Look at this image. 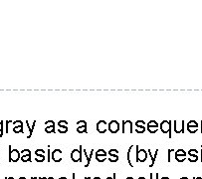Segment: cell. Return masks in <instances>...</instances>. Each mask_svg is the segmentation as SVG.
Wrapping results in <instances>:
<instances>
[{"instance_id": "cell-1", "label": "cell", "mask_w": 202, "mask_h": 179, "mask_svg": "<svg viewBox=\"0 0 202 179\" xmlns=\"http://www.w3.org/2000/svg\"><path fill=\"white\" fill-rule=\"evenodd\" d=\"M139 150V145H132L128 151V161L130 166H134V162H136V152Z\"/></svg>"}, {"instance_id": "cell-2", "label": "cell", "mask_w": 202, "mask_h": 179, "mask_svg": "<svg viewBox=\"0 0 202 179\" xmlns=\"http://www.w3.org/2000/svg\"><path fill=\"white\" fill-rule=\"evenodd\" d=\"M159 128L163 133H168L169 137H172L171 134V122L170 121H163L159 124Z\"/></svg>"}, {"instance_id": "cell-3", "label": "cell", "mask_w": 202, "mask_h": 179, "mask_svg": "<svg viewBox=\"0 0 202 179\" xmlns=\"http://www.w3.org/2000/svg\"><path fill=\"white\" fill-rule=\"evenodd\" d=\"M20 159V152L17 149H11V145H9V161L17 162Z\"/></svg>"}, {"instance_id": "cell-4", "label": "cell", "mask_w": 202, "mask_h": 179, "mask_svg": "<svg viewBox=\"0 0 202 179\" xmlns=\"http://www.w3.org/2000/svg\"><path fill=\"white\" fill-rule=\"evenodd\" d=\"M82 145L80 146V149H74L71 153V158L74 162H78V161H82Z\"/></svg>"}, {"instance_id": "cell-5", "label": "cell", "mask_w": 202, "mask_h": 179, "mask_svg": "<svg viewBox=\"0 0 202 179\" xmlns=\"http://www.w3.org/2000/svg\"><path fill=\"white\" fill-rule=\"evenodd\" d=\"M134 126L130 121H124L123 122V133H133Z\"/></svg>"}, {"instance_id": "cell-6", "label": "cell", "mask_w": 202, "mask_h": 179, "mask_svg": "<svg viewBox=\"0 0 202 179\" xmlns=\"http://www.w3.org/2000/svg\"><path fill=\"white\" fill-rule=\"evenodd\" d=\"M173 128L176 133H183L184 132V121H174Z\"/></svg>"}, {"instance_id": "cell-7", "label": "cell", "mask_w": 202, "mask_h": 179, "mask_svg": "<svg viewBox=\"0 0 202 179\" xmlns=\"http://www.w3.org/2000/svg\"><path fill=\"white\" fill-rule=\"evenodd\" d=\"M108 129L111 133H117L119 131V123L117 121H112L108 124Z\"/></svg>"}, {"instance_id": "cell-8", "label": "cell", "mask_w": 202, "mask_h": 179, "mask_svg": "<svg viewBox=\"0 0 202 179\" xmlns=\"http://www.w3.org/2000/svg\"><path fill=\"white\" fill-rule=\"evenodd\" d=\"M146 127H147V131L150 133H155L158 129H159V124H158L155 121L149 122V123L146 124Z\"/></svg>"}, {"instance_id": "cell-9", "label": "cell", "mask_w": 202, "mask_h": 179, "mask_svg": "<svg viewBox=\"0 0 202 179\" xmlns=\"http://www.w3.org/2000/svg\"><path fill=\"white\" fill-rule=\"evenodd\" d=\"M96 128L100 133H105L108 131V123L105 121H100V122H98Z\"/></svg>"}, {"instance_id": "cell-10", "label": "cell", "mask_w": 202, "mask_h": 179, "mask_svg": "<svg viewBox=\"0 0 202 179\" xmlns=\"http://www.w3.org/2000/svg\"><path fill=\"white\" fill-rule=\"evenodd\" d=\"M147 158V152L144 149H139L136 152V161L139 162H144Z\"/></svg>"}, {"instance_id": "cell-11", "label": "cell", "mask_w": 202, "mask_h": 179, "mask_svg": "<svg viewBox=\"0 0 202 179\" xmlns=\"http://www.w3.org/2000/svg\"><path fill=\"white\" fill-rule=\"evenodd\" d=\"M198 128H199V126L195 121H190L187 123V129H188V132L190 133H195L196 132L198 131Z\"/></svg>"}, {"instance_id": "cell-12", "label": "cell", "mask_w": 202, "mask_h": 179, "mask_svg": "<svg viewBox=\"0 0 202 179\" xmlns=\"http://www.w3.org/2000/svg\"><path fill=\"white\" fill-rule=\"evenodd\" d=\"M145 126L144 121H138L135 122V132L138 133H144L145 132Z\"/></svg>"}, {"instance_id": "cell-13", "label": "cell", "mask_w": 202, "mask_h": 179, "mask_svg": "<svg viewBox=\"0 0 202 179\" xmlns=\"http://www.w3.org/2000/svg\"><path fill=\"white\" fill-rule=\"evenodd\" d=\"M21 154H22V156H20V158L23 162H27V161L31 160V151L29 149H23L21 151Z\"/></svg>"}, {"instance_id": "cell-14", "label": "cell", "mask_w": 202, "mask_h": 179, "mask_svg": "<svg viewBox=\"0 0 202 179\" xmlns=\"http://www.w3.org/2000/svg\"><path fill=\"white\" fill-rule=\"evenodd\" d=\"M62 150L60 149H55L52 153V158L55 162H60L62 160Z\"/></svg>"}, {"instance_id": "cell-15", "label": "cell", "mask_w": 202, "mask_h": 179, "mask_svg": "<svg viewBox=\"0 0 202 179\" xmlns=\"http://www.w3.org/2000/svg\"><path fill=\"white\" fill-rule=\"evenodd\" d=\"M45 132L47 133H54L55 132V124H53V126H47L45 128Z\"/></svg>"}, {"instance_id": "cell-16", "label": "cell", "mask_w": 202, "mask_h": 179, "mask_svg": "<svg viewBox=\"0 0 202 179\" xmlns=\"http://www.w3.org/2000/svg\"><path fill=\"white\" fill-rule=\"evenodd\" d=\"M13 132H14L15 133H22V132H23V126L14 127H13Z\"/></svg>"}, {"instance_id": "cell-17", "label": "cell", "mask_w": 202, "mask_h": 179, "mask_svg": "<svg viewBox=\"0 0 202 179\" xmlns=\"http://www.w3.org/2000/svg\"><path fill=\"white\" fill-rule=\"evenodd\" d=\"M77 132L79 133H86L87 132V126H81L77 127Z\"/></svg>"}, {"instance_id": "cell-18", "label": "cell", "mask_w": 202, "mask_h": 179, "mask_svg": "<svg viewBox=\"0 0 202 179\" xmlns=\"http://www.w3.org/2000/svg\"><path fill=\"white\" fill-rule=\"evenodd\" d=\"M26 126H27V127H28V129H29V134L27 135V138H30V137H32V133H33L34 129L29 126V122H28V121H26Z\"/></svg>"}, {"instance_id": "cell-19", "label": "cell", "mask_w": 202, "mask_h": 179, "mask_svg": "<svg viewBox=\"0 0 202 179\" xmlns=\"http://www.w3.org/2000/svg\"><path fill=\"white\" fill-rule=\"evenodd\" d=\"M109 154H110V156H119V150L118 149H110Z\"/></svg>"}, {"instance_id": "cell-20", "label": "cell", "mask_w": 202, "mask_h": 179, "mask_svg": "<svg viewBox=\"0 0 202 179\" xmlns=\"http://www.w3.org/2000/svg\"><path fill=\"white\" fill-rule=\"evenodd\" d=\"M96 159L99 162H103L107 159V156L106 155H96Z\"/></svg>"}, {"instance_id": "cell-21", "label": "cell", "mask_w": 202, "mask_h": 179, "mask_svg": "<svg viewBox=\"0 0 202 179\" xmlns=\"http://www.w3.org/2000/svg\"><path fill=\"white\" fill-rule=\"evenodd\" d=\"M67 126H68V122H66V121H60L58 122L59 127H67Z\"/></svg>"}, {"instance_id": "cell-22", "label": "cell", "mask_w": 202, "mask_h": 179, "mask_svg": "<svg viewBox=\"0 0 202 179\" xmlns=\"http://www.w3.org/2000/svg\"><path fill=\"white\" fill-rule=\"evenodd\" d=\"M68 132V127H59L58 128V132L59 133H66Z\"/></svg>"}, {"instance_id": "cell-23", "label": "cell", "mask_w": 202, "mask_h": 179, "mask_svg": "<svg viewBox=\"0 0 202 179\" xmlns=\"http://www.w3.org/2000/svg\"><path fill=\"white\" fill-rule=\"evenodd\" d=\"M96 155H106L107 156V152L105 151V149H98L96 151Z\"/></svg>"}, {"instance_id": "cell-24", "label": "cell", "mask_w": 202, "mask_h": 179, "mask_svg": "<svg viewBox=\"0 0 202 179\" xmlns=\"http://www.w3.org/2000/svg\"><path fill=\"white\" fill-rule=\"evenodd\" d=\"M174 153H175V155H184V156H186V152H185L183 149H178Z\"/></svg>"}, {"instance_id": "cell-25", "label": "cell", "mask_w": 202, "mask_h": 179, "mask_svg": "<svg viewBox=\"0 0 202 179\" xmlns=\"http://www.w3.org/2000/svg\"><path fill=\"white\" fill-rule=\"evenodd\" d=\"M197 153H198V151L196 150V149H190V150L188 151V154H189L190 156H195V155H197Z\"/></svg>"}, {"instance_id": "cell-26", "label": "cell", "mask_w": 202, "mask_h": 179, "mask_svg": "<svg viewBox=\"0 0 202 179\" xmlns=\"http://www.w3.org/2000/svg\"><path fill=\"white\" fill-rule=\"evenodd\" d=\"M175 158H176L177 161L182 162V161L185 160V156H184V155H175Z\"/></svg>"}, {"instance_id": "cell-27", "label": "cell", "mask_w": 202, "mask_h": 179, "mask_svg": "<svg viewBox=\"0 0 202 179\" xmlns=\"http://www.w3.org/2000/svg\"><path fill=\"white\" fill-rule=\"evenodd\" d=\"M36 161H38V162H42V161H44L45 160V155H38V156H36Z\"/></svg>"}, {"instance_id": "cell-28", "label": "cell", "mask_w": 202, "mask_h": 179, "mask_svg": "<svg viewBox=\"0 0 202 179\" xmlns=\"http://www.w3.org/2000/svg\"><path fill=\"white\" fill-rule=\"evenodd\" d=\"M44 153H45V151L43 150V149H37V150L35 151L36 156H38V155H44Z\"/></svg>"}, {"instance_id": "cell-29", "label": "cell", "mask_w": 202, "mask_h": 179, "mask_svg": "<svg viewBox=\"0 0 202 179\" xmlns=\"http://www.w3.org/2000/svg\"><path fill=\"white\" fill-rule=\"evenodd\" d=\"M157 153H158V150L156 149V150H155V153H154V156H152V160H151V164L149 165L150 167H151L152 165H154V161H155V158H156V156H157Z\"/></svg>"}, {"instance_id": "cell-30", "label": "cell", "mask_w": 202, "mask_h": 179, "mask_svg": "<svg viewBox=\"0 0 202 179\" xmlns=\"http://www.w3.org/2000/svg\"><path fill=\"white\" fill-rule=\"evenodd\" d=\"M188 159H189V161H192V162H194V161H197V159H198V156H197V155H195V156H190Z\"/></svg>"}, {"instance_id": "cell-31", "label": "cell", "mask_w": 202, "mask_h": 179, "mask_svg": "<svg viewBox=\"0 0 202 179\" xmlns=\"http://www.w3.org/2000/svg\"><path fill=\"white\" fill-rule=\"evenodd\" d=\"M77 124L79 127H81V126H87V122L86 121H79V122H77Z\"/></svg>"}, {"instance_id": "cell-32", "label": "cell", "mask_w": 202, "mask_h": 179, "mask_svg": "<svg viewBox=\"0 0 202 179\" xmlns=\"http://www.w3.org/2000/svg\"><path fill=\"white\" fill-rule=\"evenodd\" d=\"M45 124L46 126H53V124H55L53 121H48V122H45Z\"/></svg>"}, {"instance_id": "cell-33", "label": "cell", "mask_w": 202, "mask_h": 179, "mask_svg": "<svg viewBox=\"0 0 202 179\" xmlns=\"http://www.w3.org/2000/svg\"><path fill=\"white\" fill-rule=\"evenodd\" d=\"M3 122L0 121V132H3Z\"/></svg>"}, {"instance_id": "cell-34", "label": "cell", "mask_w": 202, "mask_h": 179, "mask_svg": "<svg viewBox=\"0 0 202 179\" xmlns=\"http://www.w3.org/2000/svg\"><path fill=\"white\" fill-rule=\"evenodd\" d=\"M107 179H116V174H114V177L112 178V177H108Z\"/></svg>"}, {"instance_id": "cell-35", "label": "cell", "mask_w": 202, "mask_h": 179, "mask_svg": "<svg viewBox=\"0 0 202 179\" xmlns=\"http://www.w3.org/2000/svg\"><path fill=\"white\" fill-rule=\"evenodd\" d=\"M3 137V132H0V137Z\"/></svg>"}, {"instance_id": "cell-36", "label": "cell", "mask_w": 202, "mask_h": 179, "mask_svg": "<svg viewBox=\"0 0 202 179\" xmlns=\"http://www.w3.org/2000/svg\"><path fill=\"white\" fill-rule=\"evenodd\" d=\"M5 179H14V178H13V177H8V178L6 177V178H5Z\"/></svg>"}, {"instance_id": "cell-37", "label": "cell", "mask_w": 202, "mask_h": 179, "mask_svg": "<svg viewBox=\"0 0 202 179\" xmlns=\"http://www.w3.org/2000/svg\"><path fill=\"white\" fill-rule=\"evenodd\" d=\"M127 179H134V178H133V177H128Z\"/></svg>"}, {"instance_id": "cell-38", "label": "cell", "mask_w": 202, "mask_h": 179, "mask_svg": "<svg viewBox=\"0 0 202 179\" xmlns=\"http://www.w3.org/2000/svg\"><path fill=\"white\" fill-rule=\"evenodd\" d=\"M19 179H26V178H25V177H20Z\"/></svg>"}, {"instance_id": "cell-39", "label": "cell", "mask_w": 202, "mask_h": 179, "mask_svg": "<svg viewBox=\"0 0 202 179\" xmlns=\"http://www.w3.org/2000/svg\"><path fill=\"white\" fill-rule=\"evenodd\" d=\"M139 179H145V178H144V177H139Z\"/></svg>"}, {"instance_id": "cell-40", "label": "cell", "mask_w": 202, "mask_h": 179, "mask_svg": "<svg viewBox=\"0 0 202 179\" xmlns=\"http://www.w3.org/2000/svg\"><path fill=\"white\" fill-rule=\"evenodd\" d=\"M201 133H202V122H201Z\"/></svg>"}, {"instance_id": "cell-41", "label": "cell", "mask_w": 202, "mask_h": 179, "mask_svg": "<svg viewBox=\"0 0 202 179\" xmlns=\"http://www.w3.org/2000/svg\"><path fill=\"white\" fill-rule=\"evenodd\" d=\"M161 179H169V178H166V177H163V178H161Z\"/></svg>"}, {"instance_id": "cell-42", "label": "cell", "mask_w": 202, "mask_h": 179, "mask_svg": "<svg viewBox=\"0 0 202 179\" xmlns=\"http://www.w3.org/2000/svg\"><path fill=\"white\" fill-rule=\"evenodd\" d=\"M94 179H101L100 177H96V178H94Z\"/></svg>"}, {"instance_id": "cell-43", "label": "cell", "mask_w": 202, "mask_h": 179, "mask_svg": "<svg viewBox=\"0 0 202 179\" xmlns=\"http://www.w3.org/2000/svg\"><path fill=\"white\" fill-rule=\"evenodd\" d=\"M181 179H187V178H181Z\"/></svg>"}]
</instances>
